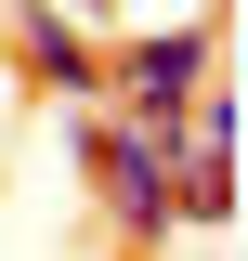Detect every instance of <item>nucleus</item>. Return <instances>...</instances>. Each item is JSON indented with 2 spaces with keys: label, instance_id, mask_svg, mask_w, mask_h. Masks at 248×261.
<instances>
[{
  "label": "nucleus",
  "instance_id": "obj_3",
  "mask_svg": "<svg viewBox=\"0 0 248 261\" xmlns=\"http://www.w3.org/2000/svg\"><path fill=\"white\" fill-rule=\"evenodd\" d=\"M13 79H27V92L92 105V92H105V53L79 39V13H65V0H27V13H13Z\"/></svg>",
  "mask_w": 248,
  "mask_h": 261
},
{
  "label": "nucleus",
  "instance_id": "obj_2",
  "mask_svg": "<svg viewBox=\"0 0 248 261\" xmlns=\"http://www.w3.org/2000/svg\"><path fill=\"white\" fill-rule=\"evenodd\" d=\"M209 65H222V27H144V39L105 53V92L92 105H118V118H144V130H183V105H196Z\"/></svg>",
  "mask_w": 248,
  "mask_h": 261
},
{
  "label": "nucleus",
  "instance_id": "obj_1",
  "mask_svg": "<svg viewBox=\"0 0 248 261\" xmlns=\"http://www.w3.org/2000/svg\"><path fill=\"white\" fill-rule=\"evenodd\" d=\"M79 157H92V196L118 209L131 248H170V235H183V130L92 118V130H79Z\"/></svg>",
  "mask_w": 248,
  "mask_h": 261
}]
</instances>
